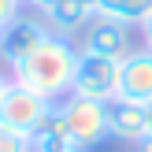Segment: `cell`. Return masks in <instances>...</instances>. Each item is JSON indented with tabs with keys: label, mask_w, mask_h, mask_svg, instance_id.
I'll use <instances>...</instances> for the list:
<instances>
[{
	"label": "cell",
	"mask_w": 152,
	"mask_h": 152,
	"mask_svg": "<svg viewBox=\"0 0 152 152\" xmlns=\"http://www.w3.org/2000/svg\"><path fill=\"white\" fill-rule=\"evenodd\" d=\"M0 34H4V26H0Z\"/></svg>",
	"instance_id": "ac0fdd59"
},
{
	"label": "cell",
	"mask_w": 152,
	"mask_h": 152,
	"mask_svg": "<svg viewBox=\"0 0 152 152\" xmlns=\"http://www.w3.org/2000/svg\"><path fill=\"white\" fill-rule=\"evenodd\" d=\"M71 93L86 96V100L111 104L119 96V59L93 56V52H78V67H74Z\"/></svg>",
	"instance_id": "3957f363"
},
{
	"label": "cell",
	"mask_w": 152,
	"mask_h": 152,
	"mask_svg": "<svg viewBox=\"0 0 152 152\" xmlns=\"http://www.w3.org/2000/svg\"><path fill=\"white\" fill-rule=\"evenodd\" d=\"M145 108H148V134H152V104H145Z\"/></svg>",
	"instance_id": "2e32d148"
},
{
	"label": "cell",
	"mask_w": 152,
	"mask_h": 152,
	"mask_svg": "<svg viewBox=\"0 0 152 152\" xmlns=\"http://www.w3.org/2000/svg\"><path fill=\"white\" fill-rule=\"evenodd\" d=\"M119 100L152 104V52L145 45L119 59Z\"/></svg>",
	"instance_id": "52a82bcc"
},
{
	"label": "cell",
	"mask_w": 152,
	"mask_h": 152,
	"mask_svg": "<svg viewBox=\"0 0 152 152\" xmlns=\"http://www.w3.org/2000/svg\"><path fill=\"white\" fill-rule=\"evenodd\" d=\"M59 111H63V123L67 130H71V141L78 145L82 152L100 145L104 137H111L108 134V104L100 100H86V96H63L59 100Z\"/></svg>",
	"instance_id": "7a4b0ae2"
},
{
	"label": "cell",
	"mask_w": 152,
	"mask_h": 152,
	"mask_svg": "<svg viewBox=\"0 0 152 152\" xmlns=\"http://www.w3.org/2000/svg\"><path fill=\"white\" fill-rule=\"evenodd\" d=\"M22 4H30V7H37V11H45V7H48L52 0H22Z\"/></svg>",
	"instance_id": "5bb4252c"
},
{
	"label": "cell",
	"mask_w": 152,
	"mask_h": 152,
	"mask_svg": "<svg viewBox=\"0 0 152 152\" xmlns=\"http://www.w3.org/2000/svg\"><path fill=\"white\" fill-rule=\"evenodd\" d=\"M19 15H22V0H0V26H7Z\"/></svg>",
	"instance_id": "7c38bea8"
},
{
	"label": "cell",
	"mask_w": 152,
	"mask_h": 152,
	"mask_svg": "<svg viewBox=\"0 0 152 152\" xmlns=\"http://www.w3.org/2000/svg\"><path fill=\"white\" fill-rule=\"evenodd\" d=\"M74 67H78V45L71 37L52 34L37 52H30L19 67H11V82L34 89L37 96H45L52 104H59L63 96H71Z\"/></svg>",
	"instance_id": "6da1fadb"
},
{
	"label": "cell",
	"mask_w": 152,
	"mask_h": 152,
	"mask_svg": "<svg viewBox=\"0 0 152 152\" xmlns=\"http://www.w3.org/2000/svg\"><path fill=\"white\" fill-rule=\"evenodd\" d=\"M108 134L126 145H141L148 137V108L134 100H111L108 104Z\"/></svg>",
	"instance_id": "ba28073f"
},
{
	"label": "cell",
	"mask_w": 152,
	"mask_h": 152,
	"mask_svg": "<svg viewBox=\"0 0 152 152\" xmlns=\"http://www.w3.org/2000/svg\"><path fill=\"white\" fill-rule=\"evenodd\" d=\"M7 86H11V78H7V74L0 71V96H4V89H7Z\"/></svg>",
	"instance_id": "9a60e30c"
},
{
	"label": "cell",
	"mask_w": 152,
	"mask_h": 152,
	"mask_svg": "<svg viewBox=\"0 0 152 152\" xmlns=\"http://www.w3.org/2000/svg\"><path fill=\"white\" fill-rule=\"evenodd\" d=\"M93 15H108L126 26H141L152 15V0H93Z\"/></svg>",
	"instance_id": "30bf717a"
},
{
	"label": "cell",
	"mask_w": 152,
	"mask_h": 152,
	"mask_svg": "<svg viewBox=\"0 0 152 152\" xmlns=\"http://www.w3.org/2000/svg\"><path fill=\"white\" fill-rule=\"evenodd\" d=\"M0 152H34V137L0 126Z\"/></svg>",
	"instance_id": "8fae6325"
},
{
	"label": "cell",
	"mask_w": 152,
	"mask_h": 152,
	"mask_svg": "<svg viewBox=\"0 0 152 152\" xmlns=\"http://www.w3.org/2000/svg\"><path fill=\"white\" fill-rule=\"evenodd\" d=\"M41 19L56 37H74L93 19V0H52L41 11Z\"/></svg>",
	"instance_id": "9c48e42d"
},
{
	"label": "cell",
	"mask_w": 152,
	"mask_h": 152,
	"mask_svg": "<svg viewBox=\"0 0 152 152\" xmlns=\"http://www.w3.org/2000/svg\"><path fill=\"white\" fill-rule=\"evenodd\" d=\"M52 108H56L52 100H45V96H37L34 89L11 82V86L4 89V96H0V126L19 130V134H30V137H34L37 126L45 123V115H48Z\"/></svg>",
	"instance_id": "277c9868"
},
{
	"label": "cell",
	"mask_w": 152,
	"mask_h": 152,
	"mask_svg": "<svg viewBox=\"0 0 152 152\" xmlns=\"http://www.w3.org/2000/svg\"><path fill=\"white\" fill-rule=\"evenodd\" d=\"M52 37V30L45 26V19H34V15H19L4 26L0 34V59L7 67H19L30 52H37L45 41Z\"/></svg>",
	"instance_id": "8992f818"
},
{
	"label": "cell",
	"mask_w": 152,
	"mask_h": 152,
	"mask_svg": "<svg viewBox=\"0 0 152 152\" xmlns=\"http://www.w3.org/2000/svg\"><path fill=\"white\" fill-rule=\"evenodd\" d=\"M67 152H82V148H67Z\"/></svg>",
	"instance_id": "e0dca14e"
},
{
	"label": "cell",
	"mask_w": 152,
	"mask_h": 152,
	"mask_svg": "<svg viewBox=\"0 0 152 152\" xmlns=\"http://www.w3.org/2000/svg\"><path fill=\"white\" fill-rule=\"evenodd\" d=\"M130 30L126 22H115L108 15H93L78 34V52H93V56H108V59H126L134 52Z\"/></svg>",
	"instance_id": "5b68a950"
},
{
	"label": "cell",
	"mask_w": 152,
	"mask_h": 152,
	"mask_svg": "<svg viewBox=\"0 0 152 152\" xmlns=\"http://www.w3.org/2000/svg\"><path fill=\"white\" fill-rule=\"evenodd\" d=\"M141 41H145V48L152 52V15H148L145 22H141Z\"/></svg>",
	"instance_id": "4fadbf2b"
}]
</instances>
